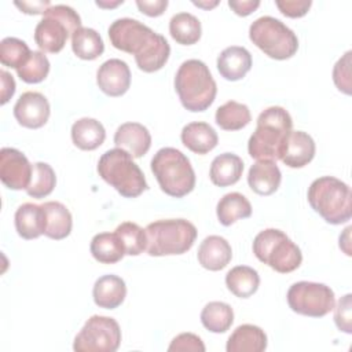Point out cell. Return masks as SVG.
Segmentation results:
<instances>
[{
	"label": "cell",
	"mask_w": 352,
	"mask_h": 352,
	"mask_svg": "<svg viewBox=\"0 0 352 352\" xmlns=\"http://www.w3.org/2000/svg\"><path fill=\"white\" fill-rule=\"evenodd\" d=\"M107 34L114 48L135 55L138 67L144 73L162 69L169 59L170 47L166 38L138 19H116Z\"/></svg>",
	"instance_id": "cell-1"
},
{
	"label": "cell",
	"mask_w": 352,
	"mask_h": 352,
	"mask_svg": "<svg viewBox=\"0 0 352 352\" xmlns=\"http://www.w3.org/2000/svg\"><path fill=\"white\" fill-rule=\"evenodd\" d=\"M289 111L280 106H271L260 113L257 125L248 142L249 155L257 161L279 160L280 148L287 135L293 131Z\"/></svg>",
	"instance_id": "cell-2"
},
{
	"label": "cell",
	"mask_w": 352,
	"mask_h": 352,
	"mask_svg": "<svg viewBox=\"0 0 352 352\" xmlns=\"http://www.w3.org/2000/svg\"><path fill=\"white\" fill-rule=\"evenodd\" d=\"M175 89L183 107L192 113L206 110L217 94V85L209 67L199 59H188L179 66Z\"/></svg>",
	"instance_id": "cell-3"
},
{
	"label": "cell",
	"mask_w": 352,
	"mask_h": 352,
	"mask_svg": "<svg viewBox=\"0 0 352 352\" xmlns=\"http://www.w3.org/2000/svg\"><path fill=\"white\" fill-rule=\"evenodd\" d=\"M311 208L330 224H342L352 216L351 188L334 176L315 179L308 187L307 194Z\"/></svg>",
	"instance_id": "cell-4"
},
{
	"label": "cell",
	"mask_w": 352,
	"mask_h": 352,
	"mask_svg": "<svg viewBox=\"0 0 352 352\" xmlns=\"http://www.w3.org/2000/svg\"><path fill=\"white\" fill-rule=\"evenodd\" d=\"M99 176L125 198H136L147 190L146 177L133 157L120 148H111L98 161Z\"/></svg>",
	"instance_id": "cell-5"
},
{
	"label": "cell",
	"mask_w": 352,
	"mask_h": 352,
	"mask_svg": "<svg viewBox=\"0 0 352 352\" xmlns=\"http://www.w3.org/2000/svg\"><path fill=\"white\" fill-rule=\"evenodd\" d=\"M150 166L161 190L173 198H182L195 187V172L190 160L175 147L160 148Z\"/></svg>",
	"instance_id": "cell-6"
},
{
	"label": "cell",
	"mask_w": 352,
	"mask_h": 352,
	"mask_svg": "<svg viewBox=\"0 0 352 352\" xmlns=\"http://www.w3.org/2000/svg\"><path fill=\"white\" fill-rule=\"evenodd\" d=\"M148 256H173L188 252L197 238L195 226L186 219H168L150 223L146 228Z\"/></svg>",
	"instance_id": "cell-7"
},
{
	"label": "cell",
	"mask_w": 352,
	"mask_h": 352,
	"mask_svg": "<svg viewBox=\"0 0 352 352\" xmlns=\"http://www.w3.org/2000/svg\"><path fill=\"white\" fill-rule=\"evenodd\" d=\"M253 253L261 263L279 274L297 270L302 261L300 248L278 228L260 231L253 239Z\"/></svg>",
	"instance_id": "cell-8"
},
{
	"label": "cell",
	"mask_w": 352,
	"mask_h": 352,
	"mask_svg": "<svg viewBox=\"0 0 352 352\" xmlns=\"http://www.w3.org/2000/svg\"><path fill=\"white\" fill-rule=\"evenodd\" d=\"M81 28V18L72 7L51 6L36 25L34 41L41 52L58 54L63 50L69 36Z\"/></svg>",
	"instance_id": "cell-9"
},
{
	"label": "cell",
	"mask_w": 352,
	"mask_h": 352,
	"mask_svg": "<svg viewBox=\"0 0 352 352\" xmlns=\"http://www.w3.org/2000/svg\"><path fill=\"white\" fill-rule=\"evenodd\" d=\"M250 41L267 56L285 60L292 58L298 50L296 33L282 21L274 16H260L249 28Z\"/></svg>",
	"instance_id": "cell-10"
},
{
	"label": "cell",
	"mask_w": 352,
	"mask_h": 352,
	"mask_svg": "<svg viewBox=\"0 0 352 352\" xmlns=\"http://www.w3.org/2000/svg\"><path fill=\"white\" fill-rule=\"evenodd\" d=\"M121 344V329L114 318L92 315L77 333L76 352H116Z\"/></svg>",
	"instance_id": "cell-11"
},
{
	"label": "cell",
	"mask_w": 352,
	"mask_h": 352,
	"mask_svg": "<svg viewBox=\"0 0 352 352\" xmlns=\"http://www.w3.org/2000/svg\"><path fill=\"white\" fill-rule=\"evenodd\" d=\"M287 304L296 314L322 318L333 311L336 305L334 292L324 283L301 280L293 283L287 290Z\"/></svg>",
	"instance_id": "cell-12"
},
{
	"label": "cell",
	"mask_w": 352,
	"mask_h": 352,
	"mask_svg": "<svg viewBox=\"0 0 352 352\" xmlns=\"http://www.w3.org/2000/svg\"><path fill=\"white\" fill-rule=\"evenodd\" d=\"M33 165L26 155L12 147L0 150V179L10 190H26L30 184Z\"/></svg>",
	"instance_id": "cell-13"
},
{
	"label": "cell",
	"mask_w": 352,
	"mask_h": 352,
	"mask_svg": "<svg viewBox=\"0 0 352 352\" xmlns=\"http://www.w3.org/2000/svg\"><path fill=\"white\" fill-rule=\"evenodd\" d=\"M50 113L51 109L47 98L36 91L23 92L14 106V117L18 124L30 129L44 126Z\"/></svg>",
	"instance_id": "cell-14"
},
{
	"label": "cell",
	"mask_w": 352,
	"mask_h": 352,
	"mask_svg": "<svg viewBox=\"0 0 352 352\" xmlns=\"http://www.w3.org/2000/svg\"><path fill=\"white\" fill-rule=\"evenodd\" d=\"M96 84L107 96H121L131 85V70L126 62L113 58L103 62L96 72Z\"/></svg>",
	"instance_id": "cell-15"
},
{
	"label": "cell",
	"mask_w": 352,
	"mask_h": 352,
	"mask_svg": "<svg viewBox=\"0 0 352 352\" xmlns=\"http://www.w3.org/2000/svg\"><path fill=\"white\" fill-rule=\"evenodd\" d=\"M314 139L302 131H292L280 148L279 160L289 168H302L315 157Z\"/></svg>",
	"instance_id": "cell-16"
},
{
	"label": "cell",
	"mask_w": 352,
	"mask_h": 352,
	"mask_svg": "<svg viewBox=\"0 0 352 352\" xmlns=\"http://www.w3.org/2000/svg\"><path fill=\"white\" fill-rule=\"evenodd\" d=\"M114 143L117 147L128 151L133 158H140L151 146V135L143 124L125 122L117 128Z\"/></svg>",
	"instance_id": "cell-17"
},
{
	"label": "cell",
	"mask_w": 352,
	"mask_h": 352,
	"mask_svg": "<svg viewBox=\"0 0 352 352\" xmlns=\"http://www.w3.org/2000/svg\"><path fill=\"white\" fill-rule=\"evenodd\" d=\"M197 257L205 270L220 271L231 261L232 249L226 238L220 235H209L201 242Z\"/></svg>",
	"instance_id": "cell-18"
},
{
	"label": "cell",
	"mask_w": 352,
	"mask_h": 352,
	"mask_svg": "<svg viewBox=\"0 0 352 352\" xmlns=\"http://www.w3.org/2000/svg\"><path fill=\"white\" fill-rule=\"evenodd\" d=\"M252 69V55L245 47L231 45L217 56V70L228 81H238Z\"/></svg>",
	"instance_id": "cell-19"
},
{
	"label": "cell",
	"mask_w": 352,
	"mask_h": 352,
	"mask_svg": "<svg viewBox=\"0 0 352 352\" xmlns=\"http://www.w3.org/2000/svg\"><path fill=\"white\" fill-rule=\"evenodd\" d=\"M282 180L280 169L275 161L260 160L254 162L248 173V184L258 195H271L274 194Z\"/></svg>",
	"instance_id": "cell-20"
},
{
	"label": "cell",
	"mask_w": 352,
	"mask_h": 352,
	"mask_svg": "<svg viewBox=\"0 0 352 352\" xmlns=\"http://www.w3.org/2000/svg\"><path fill=\"white\" fill-rule=\"evenodd\" d=\"M126 296V286L122 278L109 274L96 279L92 297L99 308L116 309L118 308Z\"/></svg>",
	"instance_id": "cell-21"
},
{
	"label": "cell",
	"mask_w": 352,
	"mask_h": 352,
	"mask_svg": "<svg viewBox=\"0 0 352 352\" xmlns=\"http://www.w3.org/2000/svg\"><path fill=\"white\" fill-rule=\"evenodd\" d=\"M15 230L23 239H36L45 231V212L43 205L22 204L14 216Z\"/></svg>",
	"instance_id": "cell-22"
},
{
	"label": "cell",
	"mask_w": 352,
	"mask_h": 352,
	"mask_svg": "<svg viewBox=\"0 0 352 352\" xmlns=\"http://www.w3.org/2000/svg\"><path fill=\"white\" fill-rule=\"evenodd\" d=\"M182 143L195 154H208L212 151L219 142L216 131L202 121L187 124L180 133Z\"/></svg>",
	"instance_id": "cell-23"
},
{
	"label": "cell",
	"mask_w": 352,
	"mask_h": 352,
	"mask_svg": "<svg viewBox=\"0 0 352 352\" xmlns=\"http://www.w3.org/2000/svg\"><path fill=\"white\" fill-rule=\"evenodd\" d=\"M227 352H263L267 349V334L254 324H241L230 336Z\"/></svg>",
	"instance_id": "cell-24"
},
{
	"label": "cell",
	"mask_w": 352,
	"mask_h": 352,
	"mask_svg": "<svg viewBox=\"0 0 352 352\" xmlns=\"http://www.w3.org/2000/svg\"><path fill=\"white\" fill-rule=\"evenodd\" d=\"M243 172V161L241 157L232 153H223L210 164L209 177L217 187H227L235 184Z\"/></svg>",
	"instance_id": "cell-25"
},
{
	"label": "cell",
	"mask_w": 352,
	"mask_h": 352,
	"mask_svg": "<svg viewBox=\"0 0 352 352\" xmlns=\"http://www.w3.org/2000/svg\"><path fill=\"white\" fill-rule=\"evenodd\" d=\"M43 208L45 212L44 235L55 241L69 236L73 227V219L69 209L58 201L44 202Z\"/></svg>",
	"instance_id": "cell-26"
},
{
	"label": "cell",
	"mask_w": 352,
	"mask_h": 352,
	"mask_svg": "<svg viewBox=\"0 0 352 352\" xmlns=\"http://www.w3.org/2000/svg\"><path fill=\"white\" fill-rule=\"evenodd\" d=\"M104 139V126L95 118L82 117L72 125V140L80 150H95L103 144Z\"/></svg>",
	"instance_id": "cell-27"
},
{
	"label": "cell",
	"mask_w": 352,
	"mask_h": 352,
	"mask_svg": "<svg viewBox=\"0 0 352 352\" xmlns=\"http://www.w3.org/2000/svg\"><path fill=\"white\" fill-rule=\"evenodd\" d=\"M260 285L258 272L249 265H236L226 275L227 289L239 298L253 296Z\"/></svg>",
	"instance_id": "cell-28"
},
{
	"label": "cell",
	"mask_w": 352,
	"mask_h": 352,
	"mask_svg": "<svg viewBox=\"0 0 352 352\" xmlns=\"http://www.w3.org/2000/svg\"><path fill=\"white\" fill-rule=\"evenodd\" d=\"M216 213L220 224L228 227L239 219H248L252 214L249 199L241 192H228L220 198L216 206Z\"/></svg>",
	"instance_id": "cell-29"
},
{
	"label": "cell",
	"mask_w": 352,
	"mask_h": 352,
	"mask_svg": "<svg viewBox=\"0 0 352 352\" xmlns=\"http://www.w3.org/2000/svg\"><path fill=\"white\" fill-rule=\"evenodd\" d=\"M92 257L102 264H116L125 256V249L116 232L96 234L89 245Z\"/></svg>",
	"instance_id": "cell-30"
},
{
	"label": "cell",
	"mask_w": 352,
	"mask_h": 352,
	"mask_svg": "<svg viewBox=\"0 0 352 352\" xmlns=\"http://www.w3.org/2000/svg\"><path fill=\"white\" fill-rule=\"evenodd\" d=\"M72 50L77 58L94 60L103 54L104 44L95 29L81 26L72 34Z\"/></svg>",
	"instance_id": "cell-31"
},
{
	"label": "cell",
	"mask_w": 352,
	"mask_h": 352,
	"mask_svg": "<svg viewBox=\"0 0 352 352\" xmlns=\"http://www.w3.org/2000/svg\"><path fill=\"white\" fill-rule=\"evenodd\" d=\"M169 33L176 43L182 45H192L201 38V22L190 12L175 14L169 21Z\"/></svg>",
	"instance_id": "cell-32"
},
{
	"label": "cell",
	"mask_w": 352,
	"mask_h": 352,
	"mask_svg": "<svg viewBox=\"0 0 352 352\" xmlns=\"http://www.w3.org/2000/svg\"><path fill=\"white\" fill-rule=\"evenodd\" d=\"M214 121L224 131H239L252 121V116L246 104L228 100L217 107Z\"/></svg>",
	"instance_id": "cell-33"
},
{
	"label": "cell",
	"mask_w": 352,
	"mask_h": 352,
	"mask_svg": "<svg viewBox=\"0 0 352 352\" xmlns=\"http://www.w3.org/2000/svg\"><path fill=\"white\" fill-rule=\"evenodd\" d=\"M201 322L212 333H226L234 322V311L227 302L210 301L201 311Z\"/></svg>",
	"instance_id": "cell-34"
},
{
	"label": "cell",
	"mask_w": 352,
	"mask_h": 352,
	"mask_svg": "<svg viewBox=\"0 0 352 352\" xmlns=\"http://www.w3.org/2000/svg\"><path fill=\"white\" fill-rule=\"evenodd\" d=\"M56 184V176L52 166L47 162L33 164V173L29 187L26 188L28 195L33 198H45L54 191Z\"/></svg>",
	"instance_id": "cell-35"
},
{
	"label": "cell",
	"mask_w": 352,
	"mask_h": 352,
	"mask_svg": "<svg viewBox=\"0 0 352 352\" xmlns=\"http://www.w3.org/2000/svg\"><path fill=\"white\" fill-rule=\"evenodd\" d=\"M122 246L125 249V254L128 256H139L147 248V235L146 230H143L139 224L132 221L121 223L114 231Z\"/></svg>",
	"instance_id": "cell-36"
},
{
	"label": "cell",
	"mask_w": 352,
	"mask_h": 352,
	"mask_svg": "<svg viewBox=\"0 0 352 352\" xmlns=\"http://www.w3.org/2000/svg\"><path fill=\"white\" fill-rule=\"evenodd\" d=\"M32 51L28 44L16 37H6L0 43V62L3 66L19 69L30 58Z\"/></svg>",
	"instance_id": "cell-37"
},
{
	"label": "cell",
	"mask_w": 352,
	"mask_h": 352,
	"mask_svg": "<svg viewBox=\"0 0 352 352\" xmlns=\"http://www.w3.org/2000/svg\"><path fill=\"white\" fill-rule=\"evenodd\" d=\"M50 73V60L41 51H32L28 62L16 69L18 77L28 84H38Z\"/></svg>",
	"instance_id": "cell-38"
},
{
	"label": "cell",
	"mask_w": 352,
	"mask_h": 352,
	"mask_svg": "<svg viewBox=\"0 0 352 352\" xmlns=\"http://www.w3.org/2000/svg\"><path fill=\"white\" fill-rule=\"evenodd\" d=\"M351 55L352 52L346 51L333 69V81L336 87L346 95H351Z\"/></svg>",
	"instance_id": "cell-39"
},
{
	"label": "cell",
	"mask_w": 352,
	"mask_h": 352,
	"mask_svg": "<svg viewBox=\"0 0 352 352\" xmlns=\"http://www.w3.org/2000/svg\"><path fill=\"white\" fill-rule=\"evenodd\" d=\"M351 294H345L344 297H341L337 302V307L334 305V322L337 324V327L346 333L351 334L352 333V302H351Z\"/></svg>",
	"instance_id": "cell-40"
},
{
	"label": "cell",
	"mask_w": 352,
	"mask_h": 352,
	"mask_svg": "<svg viewBox=\"0 0 352 352\" xmlns=\"http://www.w3.org/2000/svg\"><path fill=\"white\" fill-rule=\"evenodd\" d=\"M169 352H205V345L202 342V340L192 334V333H182L179 336H176L172 342L168 346Z\"/></svg>",
	"instance_id": "cell-41"
},
{
	"label": "cell",
	"mask_w": 352,
	"mask_h": 352,
	"mask_svg": "<svg viewBox=\"0 0 352 352\" xmlns=\"http://www.w3.org/2000/svg\"><path fill=\"white\" fill-rule=\"evenodd\" d=\"M279 11L289 18L304 16L312 6L311 0H278L275 1Z\"/></svg>",
	"instance_id": "cell-42"
},
{
	"label": "cell",
	"mask_w": 352,
	"mask_h": 352,
	"mask_svg": "<svg viewBox=\"0 0 352 352\" xmlns=\"http://www.w3.org/2000/svg\"><path fill=\"white\" fill-rule=\"evenodd\" d=\"M138 8L147 16H160L168 7V0H138Z\"/></svg>",
	"instance_id": "cell-43"
},
{
	"label": "cell",
	"mask_w": 352,
	"mask_h": 352,
	"mask_svg": "<svg viewBox=\"0 0 352 352\" xmlns=\"http://www.w3.org/2000/svg\"><path fill=\"white\" fill-rule=\"evenodd\" d=\"M260 6L258 0H230L228 1V7L239 16H248L250 15L253 11H256Z\"/></svg>",
	"instance_id": "cell-44"
},
{
	"label": "cell",
	"mask_w": 352,
	"mask_h": 352,
	"mask_svg": "<svg viewBox=\"0 0 352 352\" xmlns=\"http://www.w3.org/2000/svg\"><path fill=\"white\" fill-rule=\"evenodd\" d=\"M22 12L29 14V15H37V14H44L50 7L51 3L48 0H41V1H15L14 3Z\"/></svg>",
	"instance_id": "cell-45"
},
{
	"label": "cell",
	"mask_w": 352,
	"mask_h": 352,
	"mask_svg": "<svg viewBox=\"0 0 352 352\" xmlns=\"http://www.w3.org/2000/svg\"><path fill=\"white\" fill-rule=\"evenodd\" d=\"M0 78H1V100H0V103L6 104L15 94V80L6 70H0Z\"/></svg>",
	"instance_id": "cell-46"
},
{
	"label": "cell",
	"mask_w": 352,
	"mask_h": 352,
	"mask_svg": "<svg viewBox=\"0 0 352 352\" xmlns=\"http://www.w3.org/2000/svg\"><path fill=\"white\" fill-rule=\"evenodd\" d=\"M192 4L194 6H197V7H201V8H205V10H209V8H213V7H216L217 4H219V1H192Z\"/></svg>",
	"instance_id": "cell-47"
},
{
	"label": "cell",
	"mask_w": 352,
	"mask_h": 352,
	"mask_svg": "<svg viewBox=\"0 0 352 352\" xmlns=\"http://www.w3.org/2000/svg\"><path fill=\"white\" fill-rule=\"evenodd\" d=\"M124 1L122 0H118V1H114V3H106V1H96V6L98 7H102V8H114V7H117V6H120V4H122Z\"/></svg>",
	"instance_id": "cell-48"
}]
</instances>
